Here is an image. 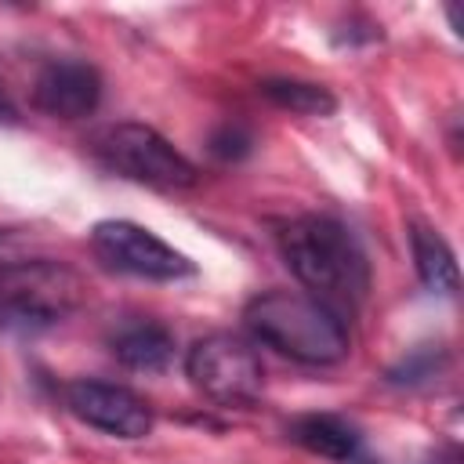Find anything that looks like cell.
Instances as JSON below:
<instances>
[{
    "mask_svg": "<svg viewBox=\"0 0 464 464\" xmlns=\"http://www.w3.org/2000/svg\"><path fill=\"white\" fill-rule=\"evenodd\" d=\"M276 239L297 283L315 301L334 308L341 319L352 315L366 301L370 261L341 221L323 218V214H304V218L286 221L276 232Z\"/></svg>",
    "mask_w": 464,
    "mask_h": 464,
    "instance_id": "1",
    "label": "cell"
},
{
    "mask_svg": "<svg viewBox=\"0 0 464 464\" xmlns=\"http://www.w3.org/2000/svg\"><path fill=\"white\" fill-rule=\"evenodd\" d=\"M254 341L304 366H334L348 355L344 319L301 290H268L243 308Z\"/></svg>",
    "mask_w": 464,
    "mask_h": 464,
    "instance_id": "2",
    "label": "cell"
},
{
    "mask_svg": "<svg viewBox=\"0 0 464 464\" xmlns=\"http://www.w3.org/2000/svg\"><path fill=\"white\" fill-rule=\"evenodd\" d=\"M83 279L47 257H29L0 272V312L22 326H51L76 312Z\"/></svg>",
    "mask_w": 464,
    "mask_h": 464,
    "instance_id": "3",
    "label": "cell"
},
{
    "mask_svg": "<svg viewBox=\"0 0 464 464\" xmlns=\"http://www.w3.org/2000/svg\"><path fill=\"white\" fill-rule=\"evenodd\" d=\"M98 156L109 170L152 185V188H192L199 181L196 167L152 127L145 123H116L98 138Z\"/></svg>",
    "mask_w": 464,
    "mask_h": 464,
    "instance_id": "4",
    "label": "cell"
},
{
    "mask_svg": "<svg viewBox=\"0 0 464 464\" xmlns=\"http://www.w3.org/2000/svg\"><path fill=\"white\" fill-rule=\"evenodd\" d=\"M185 373L207 399L221 406H250L265 388V366L257 352L232 334L199 337L185 355Z\"/></svg>",
    "mask_w": 464,
    "mask_h": 464,
    "instance_id": "5",
    "label": "cell"
},
{
    "mask_svg": "<svg viewBox=\"0 0 464 464\" xmlns=\"http://www.w3.org/2000/svg\"><path fill=\"white\" fill-rule=\"evenodd\" d=\"M91 246H94L98 261H105L116 272L138 276V279L170 283V279L192 276V261L181 250H174L156 232H149L134 221H123V218L98 221L91 228Z\"/></svg>",
    "mask_w": 464,
    "mask_h": 464,
    "instance_id": "6",
    "label": "cell"
},
{
    "mask_svg": "<svg viewBox=\"0 0 464 464\" xmlns=\"http://www.w3.org/2000/svg\"><path fill=\"white\" fill-rule=\"evenodd\" d=\"M65 406L91 428L116 435V439H145L152 431V410L149 402L123 388V384H109V381H72L65 388Z\"/></svg>",
    "mask_w": 464,
    "mask_h": 464,
    "instance_id": "7",
    "label": "cell"
},
{
    "mask_svg": "<svg viewBox=\"0 0 464 464\" xmlns=\"http://www.w3.org/2000/svg\"><path fill=\"white\" fill-rule=\"evenodd\" d=\"M102 102V76L80 58L47 62L33 83V105L54 120H83Z\"/></svg>",
    "mask_w": 464,
    "mask_h": 464,
    "instance_id": "8",
    "label": "cell"
},
{
    "mask_svg": "<svg viewBox=\"0 0 464 464\" xmlns=\"http://www.w3.org/2000/svg\"><path fill=\"white\" fill-rule=\"evenodd\" d=\"M174 334L156 319H123L109 334V352L138 373H160L174 362Z\"/></svg>",
    "mask_w": 464,
    "mask_h": 464,
    "instance_id": "9",
    "label": "cell"
},
{
    "mask_svg": "<svg viewBox=\"0 0 464 464\" xmlns=\"http://www.w3.org/2000/svg\"><path fill=\"white\" fill-rule=\"evenodd\" d=\"M290 439L304 446L315 457L337 460V464H355L362 457V435L355 424H348L337 413H304L290 424Z\"/></svg>",
    "mask_w": 464,
    "mask_h": 464,
    "instance_id": "10",
    "label": "cell"
},
{
    "mask_svg": "<svg viewBox=\"0 0 464 464\" xmlns=\"http://www.w3.org/2000/svg\"><path fill=\"white\" fill-rule=\"evenodd\" d=\"M410 250H413V265H417L420 283L435 294L453 297L460 286V272H457V257H453L450 243L428 225H410Z\"/></svg>",
    "mask_w": 464,
    "mask_h": 464,
    "instance_id": "11",
    "label": "cell"
},
{
    "mask_svg": "<svg viewBox=\"0 0 464 464\" xmlns=\"http://www.w3.org/2000/svg\"><path fill=\"white\" fill-rule=\"evenodd\" d=\"M261 94H265L272 105L290 109V112H301V116H330V112L337 109V98L330 94V87L308 83V80L276 76V80H265V83H261Z\"/></svg>",
    "mask_w": 464,
    "mask_h": 464,
    "instance_id": "12",
    "label": "cell"
},
{
    "mask_svg": "<svg viewBox=\"0 0 464 464\" xmlns=\"http://www.w3.org/2000/svg\"><path fill=\"white\" fill-rule=\"evenodd\" d=\"M250 149H254V134H250L243 123H221V127L210 134V152H214L218 160H225V163L250 156Z\"/></svg>",
    "mask_w": 464,
    "mask_h": 464,
    "instance_id": "13",
    "label": "cell"
},
{
    "mask_svg": "<svg viewBox=\"0 0 464 464\" xmlns=\"http://www.w3.org/2000/svg\"><path fill=\"white\" fill-rule=\"evenodd\" d=\"M431 373H435L431 348H420V352H413L399 370H392V381H399V384H417V381H424V377H431Z\"/></svg>",
    "mask_w": 464,
    "mask_h": 464,
    "instance_id": "14",
    "label": "cell"
},
{
    "mask_svg": "<svg viewBox=\"0 0 464 464\" xmlns=\"http://www.w3.org/2000/svg\"><path fill=\"white\" fill-rule=\"evenodd\" d=\"M18 120V112H14V105H11V98L0 91V123H14Z\"/></svg>",
    "mask_w": 464,
    "mask_h": 464,
    "instance_id": "15",
    "label": "cell"
},
{
    "mask_svg": "<svg viewBox=\"0 0 464 464\" xmlns=\"http://www.w3.org/2000/svg\"><path fill=\"white\" fill-rule=\"evenodd\" d=\"M431 464H457V460H431Z\"/></svg>",
    "mask_w": 464,
    "mask_h": 464,
    "instance_id": "16",
    "label": "cell"
}]
</instances>
